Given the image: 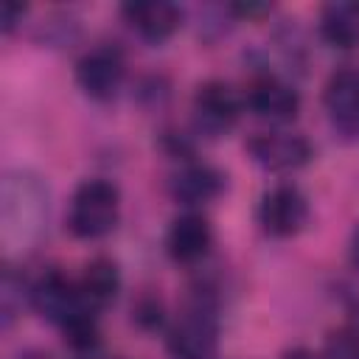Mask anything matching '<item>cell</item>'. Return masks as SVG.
Listing matches in <instances>:
<instances>
[{
    "instance_id": "1",
    "label": "cell",
    "mask_w": 359,
    "mask_h": 359,
    "mask_svg": "<svg viewBox=\"0 0 359 359\" xmlns=\"http://www.w3.org/2000/svg\"><path fill=\"white\" fill-rule=\"evenodd\" d=\"M168 353L174 359H216L219 351V314L208 294H194L168 325Z\"/></svg>"
},
{
    "instance_id": "2",
    "label": "cell",
    "mask_w": 359,
    "mask_h": 359,
    "mask_svg": "<svg viewBox=\"0 0 359 359\" xmlns=\"http://www.w3.org/2000/svg\"><path fill=\"white\" fill-rule=\"evenodd\" d=\"M121 216V191L109 180H84L70 199L67 227L76 238H104L115 230Z\"/></svg>"
},
{
    "instance_id": "3",
    "label": "cell",
    "mask_w": 359,
    "mask_h": 359,
    "mask_svg": "<svg viewBox=\"0 0 359 359\" xmlns=\"http://www.w3.org/2000/svg\"><path fill=\"white\" fill-rule=\"evenodd\" d=\"M241 109H244V98H238V93L230 84L216 81V79L202 81L191 101L194 129L210 140L224 137L238 123Z\"/></svg>"
},
{
    "instance_id": "4",
    "label": "cell",
    "mask_w": 359,
    "mask_h": 359,
    "mask_svg": "<svg viewBox=\"0 0 359 359\" xmlns=\"http://www.w3.org/2000/svg\"><path fill=\"white\" fill-rule=\"evenodd\" d=\"M309 199L306 194L292 185L280 182L272 185L258 202V224L272 238H292L309 224Z\"/></svg>"
},
{
    "instance_id": "5",
    "label": "cell",
    "mask_w": 359,
    "mask_h": 359,
    "mask_svg": "<svg viewBox=\"0 0 359 359\" xmlns=\"http://www.w3.org/2000/svg\"><path fill=\"white\" fill-rule=\"evenodd\" d=\"M31 306L53 325L65 328L70 320L81 317V314H98L87 306V300L81 297L79 280H70L67 275H62L59 269L45 272L36 283H31Z\"/></svg>"
},
{
    "instance_id": "6",
    "label": "cell",
    "mask_w": 359,
    "mask_h": 359,
    "mask_svg": "<svg viewBox=\"0 0 359 359\" xmlns=\"http://www.w3.org/2000/svg\"><path fill=\"white\" fill-rule=\"evenodd\" d=\"M126 79L123 53L112 45H98L76 62V84L93 101H109L118 95Z\"/></svg>"
},
{
    "instance_id": "7",
    "label": "cell",
    "mask_w": 359,
    "mask_h": 359,
    "mask_svg": "<svg viewBox=\"0 0 359 359\" xmlns=\"http://www.w3.org/2000/svg\"><path fill=\"white\" fill-rule=\"evenodd\" d=\"M247 151L264 171H272V174L294 171L311 160V143L303 135L283 132V129L252 135L247 140Z\"/></svg>"
},
{
    "instance_id": "8",
    "label": "cell",
    "mask_w": 359,
    "mask_h": 359,
    "mask_svg": "<svg viewBox=\"0 0 359 359\" xmlns=\"http://www.w3.org/2000/svg\"><path fill=\"white\" fill-rule=\"evenodd\" d=\"M244 107L261 121L289 123L300 112V95L289 81H283L272 73H264L250 81V87L244 93Z\"/></svg>"
},
{
    "instance_id": "9",
    "label": "cell",
    "mask_w": 359,
    "mask_h": 359,
    "mask_svg": "<svg viewBox=\"0 0 359 359\" xmlns=\"http://www.w3.org/2000/svg\"><path fill=\"white\" fill-rule=\"evenodd\" d=\"M323 107L339 135L359 137V67H342L325 81Z\"/></svg>"
},
{
    "instance_id": "10",
    "label": "cell",
    "mask_w": 359,
    "mask_h": 359,
    "mask_svg": "<svg viewBox=\"0 0 359 359\" xmlns=\"http://www.w3.org/2000/svg\"><path fill=\"white\" fill-rule=\"evenodd\" d=\"M213 244V230H210V222L196 213V210H188V213H180L168 230H165V252L171 261L177 264H196L208 255Z\"/></svg>"
},
{
    "instance_id": "11",
    "label": "cell",
    "mask_w": 359,
    "mask_h": 359,
    "mask_svg": "<svg viewBox=\"0 0 359 359\" xmlns=\"http://www.w3.org/2000/svg\"><path fill=\"white\" fill-rule=\"evenodd\" d=\"M121 17L140 39L165 42L180 28L182 11L168 0H132L121 6Z\"/></svg>"
},
{
    "instance_id": "12",
    "label": "cell",
    "mask_w": 359,
    "mask_h": 359,
    "mask_svg": "<svg viewBox=\"0 0 359 359\" xmlns=\"http://www.w3.org/2000/svg\"><path fill=\"white\" fill-rule=\"evenodd\" d=\"M168 191L185 208L213 202L224 191V174L208 163H185L168 182Z\"/></svg>"
},
{
    "instance_id": "13",
    "label": "cell",
    "mask_w": 359,
    "mask_h": 359,
    "mask_svg": "<svg viewBox=\"0 0 359 359\" xmlns=\"http://www.w3.org/2000/svg\"><path fill=\"white\" fill-rule=\"evenodd\" d=\"M79 289H81V297L87 300V306L93 311H101L121 292V269H118V264L112 258H107V255L93 258L84 266L81 278H79Z\"/></svg>"
},
{
    "instance_id": "14",
    "label": "cell",
    "mask_w": 359,
    "mask_h": 359,
    "mask_svg": "<svg viewBox=\"0 0 359 359\" xmlns=\"http://www.w3.org/2000/svg\"><path fill=\"white\" fill-rule=\"evenodd\" d=\"M320 36L337 50L359 48V8L351 3H328L320 11Z\"/></svg>"
},
{
    "instance_id": "15",
    "label": "cell",
    "mask_w": 359,
    "mask_h": 359,
    "mask_svg": "<svg viewBox=\"0 0 359 359\" xmlns=\"http://www.w3.org/2000/svg\"><path fill=\"white\" fill-rule=\"evenodd\" d=\"M0 306H3V325L8 328L11 320L17 317V309H22V297H28L31 303V286H25L22 278H17L11 269L3 275V286H0Z\"/></svg>"
},
{
    "instance_id": "16",
    "label": "cell",
    "mask_w": 359,
    "mask_h": 359,
    "mask_svg": "<svg viewBox=\"0 0 359 359\" xmlns=\"http://www.w3.org/2000/svg\"><path fill=\"white\" fill-rule=\"evenodd\" d=\"M323 359H359V331L356 328H339L328 334Z\"/></svg>"
},
{
    "instance_id": "17",
    "label": "cell",
    "mask_w": 359,
    "mask_h": 359,
    "mask_svg": "<svg viewBox=\"0 0 359 359\" xmlns=\"http://www.w3.org/2000/svg\"><path fill=\"white\" fill-rule=\"evenodd\" d=\"M135 320L140 325H146V328H157L163 323V306H160V300H151V297L140 300L137 309H135Z\"/></svg>"
},
{
    "instance_id": "18",
    "label": "cell",
    "mask_w": 359,
    "mask_h": 359,
    "mask_svg": "<svg viewBox=\"0 0 359 359\" xmlns=\"http://www.w3.org/2000/svg\"><path fill=\"white\" fill-rule=\"evenodd\" d=\"M22 14H25V6L22 3H6L3 6V14H0L3 34H11L17 28V22H22Z\"/></svg>"
},
{
    "instance_id": "19",
    "label": "cell",
    "mask_w": 359,
    "mask_h": 359,
    "mask_svg": "<svg viewBox=\"0 0 359 359\" xmlns=\"http://www.w3.org/2000/svg\"><path fill=\"white\" fill-rule=\"evenodd\" d=\"M280 359H323V353H314L311 348H303L300 345V348H289Z\"/></svg>"
},
{
    "instance_id": "20",
    "label": "cell",
    "mask_w": 359,
    "mask_h": 359,
    "mask_svg": "<svg viewBox=\"0 0 359 359\" xmlns=\"http://www.w3.org/2000/svg\"><path fill=\"white\" fill-rule=\"evenodd\" d=\"M348 255H351V264L359 269V224L353 227L351 233V241H348Z\"/></svg>"
}]
</instances>
